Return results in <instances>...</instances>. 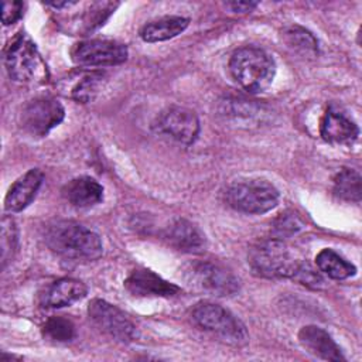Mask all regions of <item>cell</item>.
I'll return each instance as SVG.
<instances>
[{"mask_svg":"<svg viewBox=\"0 0 362 362\" xmlns=\"http://www.w3.org/2000/svg\"><path fill=\"white\" fill-rule=\"evenodd\" d=\"M45 245L58 256L75 262H92L102 256L100 238L75 221L59 219L44 229Z\"/></svg>","mask_w":362,"mask_h":362,"instance_id":"obj_1","label":"cell"},{"mask_svg":"<svg viewBox=\"0 0 362 362\" xmlns=\"http://www.w3.org/2000/svg\"><path fill=\"white\" fill-rule=\"evenodd\" d=\"M229 71L240 88L249 93H259L264 92L273 83L276 62L264 49L247 45L232 54Z\"/></svg>","mask_w":362,"mask_h":362,"instance_id":"obj_2","label":"cell"},{"mask_svg":"<svg viewBox=\"0 0 362 362\" xmlns=\"http://www.w3.org/2000/svg\"><path fill=\"white\" fill-rule=\"evenodd\" d=\"M247 262L255 274L267 279H293L301 263L279 238L262 239L252 245Z\"/></svg>","mask_w":362,"mask_h":362,"instance_id":"obj_3","label":"cell"},{"mask_svg":"<svg viewBox=\"0 0 362 362\" xmlns=\"http://www.w3.org/2000/svg\"><path fill=\"white\" fill-rule=\"evenodd\" d=\"M192 321L202 329L218 337L221 341L242 346L249 341V334L245 324L225 307L201 301L191 311Z\"/></svg>","mask_w":362,"mask_h":362,"instance_id":"obj_4","label":"cell"},{"mask_svg":"<svg viewBox=\"0 0 362 362\" xmlns=\"http://www.w3.org/2000/svg\"><path fill=\"white\" fill-rule=\"evenodd\" d=\"M4 65L10 78L20 83L40 82L47 76V66L35 44L24 33L16 35L7 45Z\"/></svg>","mask_w":362,"mask_h":362,"instance_id":"obj_5","label":"cell"},{"mask_svg":"<svg viewBox=\"0 0 362 362\" xmlns=\"http://www.w3.org/2000/svg\"><path fill=\"white\" fill-rule=\"evenodd\" d=\"M280 199L274 185L264 180H246L233 182L226 189V202L243 214H264L272 211Z\"/></svg>","mask_w":362,"mask_h":362,"instance_id":"obj_6","label":"cell"},{"mask_svg":"<svg viewBox=\"0 0 362 362\" xmlns=\"http://www.w3.org/2000/svg\"><path fill=\"white\" fill-rule=\"evenodd\" d=\"M185 277L188 283L199 291L218 297L233 296L240 287L238 277L230 270L212 262L198 260L188 264Z\"/></svg>","mask_w":362,"mask_h":362,"instance_id":"obj_7","label":"cell"},{"mask_svg":"<svg viewBox=\"0 0 362 362\" xmlns=\"http://www.w3.org/2000/svg\"><path fill=\"white\" fill-rule=\"evenodd\" d=\"M65 117L64 106L51 96L28 100L20 112L21 129L33 137H44Z\"/></svg>","mask_w":362,"mask_h":362,"instance_id":"obj_8","label":"cell"},{"mask_svg":"<svg viewBox=\"0 0 362 362\" xmlns=\"http://www.w3.org/2000/svg\"><path fill=\"white\" fill-rule=\"evenodd\" d=\"M153 130L181 144H192L199 134V119L184 106H168L153 122Z\"/></svg>","mask_w":362,"mask_h":362,"instance_id":"obj_9","label":"cell"},{"mask_svg":"<svg viewBox=\"0 0 362 362\" xmlns=\"http://www.w3.org/2000/svg\"><path fill=\"white\" fill-rule=\"evenodd\" d=\"M88 315L90 321L106 335L119 342H132L137 337L134 324L116 305L102 300L93 298L88 305Z\"/></svg>","mask_w":362,"mask_h":362,"instance_id":"obj_10","label":"cell"},{"mask_svg":"<svg viewBox=\"0 0 362 362\" xmlns=\"http://www.w3.org/2000/svg\"><path fill=\"white\" fill-rule=\"evenodd\" d=\"M71 57L79 66H112L127 59V47L113 40H86L72 47Z\"/></svg>","mask_w":362,"mask_h":362,"instance_id":"obj_11","label":"cell"},{"mask_svg":"<svg viewBox=\"0 0 362 362\" xmlns=\"http://www.w3.org/2000/svg\"><path fill=\"white\" fill-rule=\"evenodd\" d=\"M126 290L136 297H173L180 287L148 269H136L124 280Z\"/></svg>","mask_w":362,"mask_h":362,"instance_id":"obj_12","label":"cell"},{"mask_svg":"<svg viewBox=\"0 0 362 362\" xmlns=\"http://www.w3.org/2000/svg\"><path fill=\"white\" fill-rule=\"evenodd\" d=\"M320 134L328 143L351 144L358 139L359 129L345 112L331 105L321 119Z\"/></svg>","mask_w":362,"mask_h":362,"instance_id":"obj_13","label":"cell"},{"mask_svg":"<svg viewBox=\"0 0 362 362\" xmlns=\"http://www.w3.org/2000/svg\"><path fill=\"white\" fill-rule=\"evenodd\" d=\"M42 181L44 174L41 170H28L8 188L4 198V209L7 212H20L25 209L35 198Z\"/></svg>","mask_w":362,"mask_h":362,"instance_id":"obj_14","label":"cell"},{"mask_svg":"<svg viewBox=\"0 0 362 362\" xmlns=\"http://www.w3.org/2000/svg\"><path fill=\"white\" fill-rule=\"evenodd\" d=\"M298 341L303 348L307 349L311 355L325 359V361H345L339 346L335 344L332 337L322 328L317 325H305L298 332Z\"/></svg>","mask_w":362,"mask_h":362,"instance_id":"obj_15","label":"cell"},{"mask_svg":"<svg viewBox=\"0 0 362 362\" xmlns=\"http://www.w3.org/2000/svg\"><path fill=\"white\" fill-rule=\"evenodd\" d=\"M164 239L174 249L184 253H201L205 247V235L187 219H174L164 232Z\"/></svg>","mask_w":362,"mask_h":362,"instance_id":"obj_16","label":"cell"},{"mask_svg":"<svg viewBox=\"0 0 362 362\" xmlns=\"http://www.w3.org/2000/svg\"><path fill=\"white\" fill-rule=\"evenodd\" d=\"M62 195L75 208H90L102 202L103 187L92 177H78L65 184Z\"/></svg>","mask_w":362,"mask_h":362,"instance_id":"obj_17","label":"cell"},{"mask_svg":"<svg viewBox=\"0 0 362 362\" xmlns=\"http://www.w3.org/2000/svg\"><path fill=\"white\" fill-rule=\"evenodd\" d=\"M86 293L88 288L81 280L64 277L54 281L49 287L45 288L41 303L44 307L59 308L82 300L86 296Z\"/></svg>","mask_w":362,"mask_h":362,"instance_id":"obj_18","label":"cell"},{"mask_svg":"<svg viewBox=\"0 0 362 362\" xmlns=\"http://www.w3.org/2000/svg\"><path fill=\"white\" fill-rule=\"evenodd\" d=\"M189 24V18L181 16H167L144 24L140 38L146 42H160L180 35Z\"/></svg>","mask_w":362,"mask_h":362,"instance_id":"obj_19","label":"cell"},{"mask_svg":"<svg viewBox=\"0 0 362 362\" xmlns=\"http://www.w3.org/2000/svg\"><path fill=\"white\" fill-rule=\"evenodd\" d=\"M284 44L303 58H315L318 55V41L314 34L300 25H288L281 31Z\"/></svg>","mask_w":362,"mask_h":362,"instance_id":"obj_20","label":"cell"},{"mask_svg":"<svg viewBox=\"0 0 362 362\" xmlns=\"http://www.w3.org/2000/svg\"><path fill=\"white\" fill-rule=\"evenodd\" d=\"M317 267L334 280H344L356 273V267L332 249H322L315 257Z\"/></svg>","mask_w":362,"mask_h":362,"instance_id":"obj_21","label":"cell"},{"mask_svg":"<svg viewBox=\"0 0 362 362\" xmlns=\"http://www.w3.org/2000/svg\"><path fill=\"white\" fill-rule=\"evenodd\" d=\"M334 195L349 202H359L362 197V178L351 168L339 170L334 177Z\"/></svg>","mask_w":362,"mask_h":362,"instance_id":"obj_22","label":"cell"},{"mask_svg":"<svg viewBox=\"0 0 362 362\" xmlns=\"http://www.w3.org/2000/svg\"><path fill=\"white\" fill-rule=\"evenodd\" d=\"M75 325L62 315L48 318L42 325V335L54 344H66L75 338Z\"/></svg>","mask_w":362,"mask_h":362,"instance_id":"obj_23","label":"cell"},{"mask_svg":"<svg viewBox=\"0 0 362 362\" xmlns=\"http://www.w3.org/2000/svg\"><path fill=\"white\" fill-rule=\"evenodd\" d=\"M17 226L11 216L4 215L1 218V267L4 269L6 264L13 259L17 250Z\"/></svg>","mask_w":362,"mask_h":362,"instance_id":"obj_24","label":"cell"},{"mask_svg":"<svg viewBox=\"0 0 362 362\" xmlns=\"http://www.w3.org/2000/svg\"><path fill=\"white\" fill-rule=\"evenodd\" d=\"M102 82V74L99 72H93V74H88L85 75L72 89V98L76 100V102H81V103H88L90 102L96 92H98V88Z\"/></svg>","mask_w":362,"mask_h":362,"instance_id":"obj_25","label":"cell"},{"mask_svg":"<svg viewBox=\"0 0 362 362\" xmlns=\"http://www.w3.org/2000/svg\"><path fill=\"white\" fill-rule=\"evenodd\" d=\"M117 3H112V1H103V3H93L90 4V8L85 13L83 16V25L85 30H95L98 27H100L103 24V21L115 11V8L117 7Z\"/></svg>","mask_w":362,"mask_h":362,"instance_id":"obj_26","label":"cell"},{"mask_svg":"<svg viewBox=\"0 0 362 362\" xmlns=\"http://www.w3.org/2000/svg\"><path fill=\"white\" fill-rule=\"evenodd\" d=\"M272 226H273V233L277 238H288L300 232L304 228V222L298 218L297 214L291 211H286L274 219Z\"/></svg>","mask_w":362,"mask_h":362,"instance_id":"obj_27","label":"cell"},{"mask_svg":"<svg viewBox=\"0 0 362 362\" xmlns=\"http://www.w3.org/2000/svg\"><path fill=\"white\" fill-rule=\"evenodd\" d=\"M293 279L310 288H321L324 286V280L320 276V273H317L308 263L304 262L300 263Z\"/></svg>","mask_w":362,"mask_h":362,"instance_id":"obj_28","label":"cell"},{"mask_svg":"<svg viewBox=\"0 0 362 362\" xmlns=\"http://www.w3.org/2000/svg\"><path fill=\"white\" fill-rule=\"evenodd\" d=\"M23 7L24 4L17 0H4L3 8H1V21L4 25H10L20 20L23 16Z\"/></svg>","mask_w":362,"mask_h":362,"instance_id":"obj_29","label":"cell"},{"mask_svg":"<svg viewBox=\"0 0 362 362\" xmlns=\"http://www.w3.org/2000/svg\"><path fill=\"white\" fill-rule=\"evenodd\" d=\"M226 6L230 7L232 11L235 13H249L257 7V3L256 1H229L226 3Z\"/></svg>","mask_w":362,"mask_h":362,"instance_id":"obj_30","label":"cell"},{"mask_svg":"<svg viewBox=\"0 0 362 362\" xmlns=\"http://www.w3.org/2000/svg\"><path fill=\"white\" fill-rule=\"evenodd\" d=\"M76 4L75 1H57V3H47V6L49 7H54V8H62V7H69V6H74Z\"/></svg>","mask_w":362,"mask_h":362,"instance_id":"obj_31","label":"cell"}]
</instances>
